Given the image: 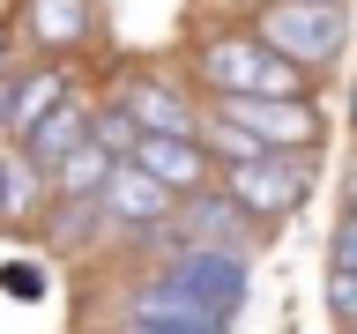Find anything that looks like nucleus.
Returning <instances> with one entry per match:
<instances>
[{
	"label": "nucleus",
	"instance_id": "obj_4",
	"mask_svg": "<svg viewBox=\"0 0 357 334\" xmlns=\"http://www.w3.org/2000/svg\"><path fill=\"white\" fill-rule=\"evenodd\" d=\"M149 275H164L178 297H194V305L223 312V319H238L245 283H253L245 253H231V245H186V238H172V245H164V260H156Z\"/></svg>",
	"mask_w": 357,
	"mask_h": 334
},
{
	"label": "nucleus",
	"instance_id": "obj_18",
	"mask_svg": "<svg viewBox=\"0 0 357 334\" xmlns=\"http://www.w3.org/2000/svg\"><path fill=\"white\" fill-rule=\"evenodd\" d=\"M342 200H350V208H357V164H350V171H342Z\"/></svg>",
	"mask_w": 357,
	"mask_h": 334
},
{
	"label": "nucleus",
	"instance_id": "obj_14",
	"mask_svg": "<svg viewBox=\"0 0 357 334\" xmlns=\"http://www.w3.org/2000/svg\"><path fill=\"white\" fill-rule=\"evenodd\" d=\"M112 164H119V156H112L97 134H89L82 149H75L60 171H52V200H97V193H105V178H112Z\"/></svg>",
	"mask_w": 357,
	"mask_h": 334
},
{
	"label": "nucleus",
	"instance_id": "obj_12",
	"mask_svg": "<svg viewBox=\"0 0 357 334\" xmlns=\"http://www.w3.org/2000/svg\"><path fill=\"white\" fill-rule=\"evenodd\" d=\"M67 97H75V74H67V60L38 52V67H30V74H15V119H8V134L22 141V134L38 127L52 104H67Z\"/></svg>",
	"mask_w": 357,
	"mask_h": 334
},
{
	"label": "nucleus",
	"instance_id": "obj_19",
	"mask_svg": "<svg viewBox=\"0 0 357 334\" xmlns=\"http://www.w3.org/2000/svg\"><path fill=\"white\" fill-rule=\"evenodd\" d=\"M0 74H8V22H0Z\"/></svg>",
	"mask_w": 357,
	"mask_h": 334
},
{
	"label": "nucleus",
	"instance_id": "obj_10",
	"mask_svg": "<svg viewBox=\"0 0 357 334\" xmlns=\"http://www.w3.org/2000/svg\"><path fill=\"white\" fill-rule=\"evenodd\" d=\"M89 127H97V104H82V97H67V104H52V111H45V119H38V127L22 134L15 149L30 156V164H38L45 178H52V171H60V164H67V156H75V149H82V141H89Z\"/></svg>",
	"mask_w": 357,
	"mask_h": 334
},
{
	"label": "nucleus",
	"instance_id": "obj_17",
	"mask_svg": "<svg viewBox=\"0 0 357 334\" xmlns=\"http://www.w3.org/2000/svg\"><path fill=\"white\" fill-rule=\"evenodd\" d=\"M8 119H15V74H0V134H8Z\"/></svg>",
	"mask_w": 357,
	"mask_h": 334
},
{
	"label": "nucleus",
	"instance_id": "obj_7",
	"mask_svg": "<svg viewBox=\"0 0 357 334\" xmlns=\"http://www.w3.org/2000/svg\"><path fill=\"white\" fill-rule=\"evenodd\" d=\"M119 334H231V319L194 305V297H178L164 275H142L119 297Z\"/></svg>",
	"mask_w": 357,
	"mask_h": 334
},
{
	"label": "nucleus",
	"instance_id": "obj_3",
	"mask_svg": "<svg viewBox=\"0 0 357 334\" xmlns=\"http://www.w3.org/2000/svg\"><path fill=\"white\" fill-rule=\"evenodd\" d=\"M223 186L238 193V208L261 223V230H275V223H290V216L312 200V156H305V149L238 156V164H223Z\"/></svg>",
	"mask_w": 357,
	"mask_h": 334
},
{
	"label": "nucleus",
	"instance_id": "obj_13",
	"mask_svg": "<svg viewBox=\"0 0 357 334\" xmlns=\"http://www.w3.org/2000/svg\"><path fill=\"white\" fill-rule=\"evenodd\" d=\"M89 0H30V38H38V52H75V45L89 38Z\"/></svg>",
	"mask_w": 357,
	"mask_h": 334
},
{
	"label": "nucleus",
	"instance_id": "obj_9",
	"mask_svg": "<svg viewBox=\"0 0 357 334\" xmlns=\"http://www.w3.org/2000/svg\"><path fill=\"white\" fill-rule=\"evenodd\" d=\"M172 238H186V245H231V253H253L261 223L238 208V193H231V186H201V193H178V223H172Z\"/></svg>",
	"mask_w": 357,
	"mask_h": 334
},
{
	"label": "nucleus",
	"instance_id": "obj_20",
	"mask_svg": "<svg viewBox=\"0 0 357 334\" xmlns=\"http://www.w3.org/2000/svg\"><path fill=\"white\" fill-rule=\"evenodd\" d=\"M350 127H357V82H350Z\"/></svg>",
	"mask_w": 357,
	"mask_h": 334
},
{
	"label": "nucleus",
	"instance_id": "obj_6",
	"mask_svg": "<svg viewBox=\"0 0 357 334\" xmlns=\"http://www.w3.org/2000/svg\"><path fill=\"white\" fill-rule=\"evenodd\" d=\"M105 223L119 230V238H142V245H172V223H178V186H164V178L149 171V164H134V156H119L105 178Z\"/></svg>",
	"mask_w": 357,
	"mask_h": 334
},
{
	"label": "nucleus",
	"instance_id": "obj_5",
	"mask_svg": "<svg viewBox=\"0 0 357 334\" xmlns=\"http://www.w3.org/2000/svg\"><path fill=\"white\" fill-rule=\"evenodd\" d=\"M208 111L231 119L261 156H275V149H305L312 156V149H320V134H328V119H320V104H312V89H305V97H208Z\"/></svg>",
	"mask_w": 357,
	"mask_h": 334
},
{
	"label": "nucleus",
	"instance_id": "obj_1",
	"mask_svg": "<svg viewBox=\"0 0 357 334\" xmlns=\"http://www.w3.org/2000/svg\"><path fill=\"white\" fill-rule=\"evenodd\" d=\"M194 82L208 89V97H305L312 67L275 52L261 30H223V38L194 45Z\"/></svg>",
	"mask_w": 357,
	"mask_h": 334
},
{
	"label": "nucleus",
	"instance_id": "obj_16",
	"mask_svg": "<svg viewBox=\"0 0 357 334\" xmlns=\"http://www.w3.org/2000/svg\"><path fill=\"white\" fill-rule=\"evenodd\" d=\"M328 260L357 267V208H342V223H335V238H328Z\"/></svg>",
	"mask_w": 357,
	"mask_h": 334
},
{
	"label": "nucleus",
	"instance_id": "obj_2",
	"mask_svg": "<svg viewBox=\"0 0 357 334\" xmlns=\"http://www.w3.org/2000/svg\"><path fill=\"white\" fill-rule=\"evenodd\" d=\"M275 52H290L298 67H335L342 60V45H350V0H261V15H253Z\"/></svg>",
	"mask_w": 357,
	"mask_h": 334
},
{
	"label": "nucleus",
	"instance_id": "obj_8",
	"mask_svg": "<svg viewBox=\"0 0 357 334\" xmlns=\"http://www.w3.org/2000/svg\"><path fill=\"white\" fill-rule=\"evenodd\" d=\"M112 97L142 119V134H201V119H208V104H194V89H178L164 67H127Z\"/></svg>",
	"mask_w": 357,
	"mask_h": 334
},
{
	"label": "nucleus",
	"instance_id": "obj_15",
	"mask_svg": "<svg viewBox=\"0 0 357 334\" xmlns=\"http://www.w3.org/2000/svg\"><path fill=\"white\" fill-rule=\"evenodd\" d=\"M328 312H335L342 334H357V267H335L328 260Z\"/></svg>",
	"mask_w": 357,
	"mask_h": 334
},
{
	"label": "nucleus",
	"instance_id": "obj_11",
	"mask_svg": "<svg viewBox=\"0 0 357 334\" xmlns=\"http://www.w3.org/2000/svg\"><path fill=\"white\" fill-rule=\"evenodd\" d=\"M134 164H149L164 186H178V193H201L208 171H216V156H208L201 134H142V141H134Z\"/></svg>",
	"mask_w": 357,
	"mask_h": 334
}]
</instances>
